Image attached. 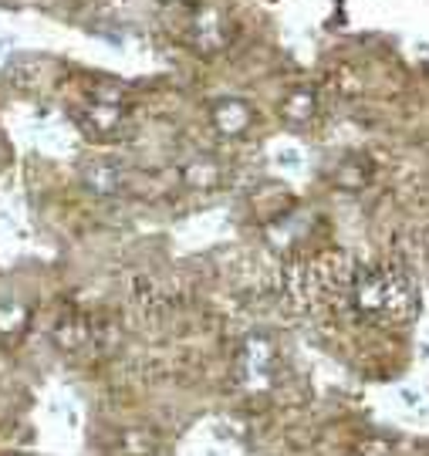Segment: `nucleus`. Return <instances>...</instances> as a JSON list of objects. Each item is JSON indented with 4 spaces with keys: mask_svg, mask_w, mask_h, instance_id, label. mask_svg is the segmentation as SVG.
<instances>
[{
    "mask_svg": "<svg viewBox=\"0 0 429 456\" xmlns=\"http://www.w3.org/2000/svg\"><path fill=\"white\" fill-rule=\"evenodd\" d=\"M214 122L220 132L237 135V132H244L250 126V105H244L240 98H223L214 109Z\"/></svg>",
    "mask_w": 429,
    "mask_h": 456,
    "instance_id": "4",
    "label": "nucleus"
},
{
    "mask_svg": "<svg viewBox=\"0 0 429 456\" xmlns=\"http://www.w3.org/2000/svg\"><path fill=\"white\" fill-rule=\"evenodd\" d=\"M156 453V436L149 429H125L118 436V456H152Z\"/></svg>",
    "mask_w": 429,
    "mask_h": 456,
    "instance_id": "8",
    "label": "nucleus"
},
{
    "mask_svg": "<svg viewBox=\"0 0 429 456\" xmlns=\"http://www.w3.org/2000/svg\"><path fill=\"white\" fill-rule=\"evenodd\" d=\"M312 112H314L312 92H295V95L284 102V118H287V122H304Z\"/></svg>",
    "mask_w": 429,
    "mask_h": 456,
    "instance_id": "9",
    "label": "nucleus"
},
{
    "mask_svg": "<svg viewBox=\"0 0 429 456\" xmlns=\"http://www.w3.org/2000/svg\"><path fill=\"white\" fill-rule=\"evenodd\" d=\"M51 338H54L58 348H65V352H78V348L88 345V325H85V318H75V314H71V318H61V322L54 325Z\"/></svg>",
    "mask_w": 429,
    "mask_h": 456,
    "instance_id": "6",
    "label": "nucleus"
},
{
    "mask_svg": "<svg viewBox=\"0 0 429 456\" xmlns=\"http://www.w3.org/2000/svg\"><path fill=\"white\" fill-rule=\"evenodd\" d=\"M186 183H190V186H214L216 169L214 166H190V169H186Z\"/></svg>",
    "mask_w": 429,
    "mask_h": 456,
    "instance_id": "10",
    "label": "nucleus"
},
{
    "mask_svg": "<svg viewBox=\"0 0 429 456\" xmlns=\"http://www.w3.org/2000/svg\"><path fill=\"white\" fill-rule=\"evenodd\" d=\"M355 453L359 456H389L393 453V446L385 440H362L359 446H355Z\"/></svg>",
    "mask_w": 429,
    "mask_h": 456,
    "instance_id": "11",
    "label": "nucleus"
},
{
    "mask_svg": "<svg viewBox=\"0 0 429 456\" xmlns=\"http://www.w3.org/2000/svg\"><path fill=\"white\" fill-rule=\"evenodd\" d=\"M31 322V308L24 301H0V338H17Z\"/></svg>",
    "mask_w": 429,
    "mask_h": 456,
    "instance_id": "7",
    "label": "nucleus"
},
{
    "mask_svg": "<svg viewBox=\"0 0 429 456\" xmlns=\"http://www.w3.org/2000/svg\"><path fill=\"white\" fill-rule=\"evenodd\" d=\"M82 180L88 190H95V193H101V196L118 193V190H122V173L109 163H88L82 169Z\"/></svg>",
    "mask_w": 429,
    "mask_h": 456,
    "instance_id": "5",
    "label": "nucleus"
},
{
    "mask_svg": "<svg viewBox=\"0 0 429 456\" xmlns=\"http://www.w3.org/2000/svg\"><path fill=\"white\" fill-rule=\"evenodd\" d=\"M122 122H125V112L118 109L116 102L99 98V102H92V105L85 109L82 129H88L92 135H99V139H112V135L122 129Z\"/></svg>",
    "mask_w": 429,
    "mask_h": 456,
    "instance_id": "3",
    "label": "nucleus"
},
{
    "mask_svg": "<svg viewBox=\"0 0 429 456\" xmlns=\"http://www.w3.org/2000/svg\"><path fill=\"white\" fill-rule=\"evenodd\" d=\"M233 375H237V386L247 395L271 392L274 379H278V348H274V342L264 335H250L237 352Z\"/></svg>",
    "mask_w": 429,
    "mask_h": 456,
    "instance_id": "1",
    "label": "nucleus"
},
{
    "mask_svg": "<svg viewBox=\"0 0 429 456\" xmlns=\"http://www.w3.org/2000/svg\"><path fill=\"white\" fill-rule=\"evenodd\" d=\"M406 284L385 274H368L355 284V308L365 318H406Z\"/></svg>",
    "mask_w": 429,
    "mask_h": 456,
    "instance_id": "2",
    "label": "nucleus"
}]
</instances>
